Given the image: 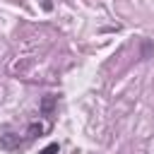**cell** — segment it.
I'll list each match as a JSON object with an SVG mask.
<instances>
[{
    "mask_svg": "<svg viewBox=\"0 0 154 154\" xmlns=\"http://www.w3.org/2000/svg\"><path fill=\"white\" fill-rule=\"evenodd\" d=\"M19 144H24V137L17 132H2L0 135V147L2 149H17Z\"/></svg>",
    "mask_w": 154,
    "mask_h": 154,
    "instance_id": "6da1fadb",
    "label": "cell"
},
{
    "mask_svg": "<svg viewBox=\"0 0 154 154\" xmlns=\"http://www.w3.org/2000/svg\"><path fill=\"white\" fill-rule=\"evenodd\" d=\"M55 106H58V96H53V94H46L43 96V101H41V106H38V111H41V116H53L55 113Z\"/></svg>",
    "mask_w": 154,
    "mask_h": 154,
    "instance_id": "7a4b0ae2",
    "label": "cell"
},
{
    "mask_svg": "<svg viewBox=\"0 0 154 154\" xmlns=\"http://www.w3.org/2000/svg\"><path fill=\"white\" fill-rule=\"evenodd\" d=\"M43 132H46V125H43V123H29V128H26V132H24V142H31V140L41 137Z\"/></svg>",
    "mask_w": 154,
    "mask_h": 154,
    "instance_id": "3957f363",
    "label": "cell"
},
{
    "mask_svg": "<svg viewBox=\"0 0 154 154\" xmlns=\"http://www.w3.org/2000/svg\"><path fill=\"white\" fill-rule=\"evenodd\" d=\"M58 149H60V147H58V142H51V144H48L46 149H41L38 154H58Z\"/></svg>",
    "mask_w": 154,
    "mask_h": 154,
    "instance_id": "277c9868",
    "label": "cell"
}]
</instances>
